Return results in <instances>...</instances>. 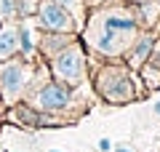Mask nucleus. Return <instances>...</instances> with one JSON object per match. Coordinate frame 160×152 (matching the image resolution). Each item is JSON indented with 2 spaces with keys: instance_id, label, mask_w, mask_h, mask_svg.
Here are the masks:
<instances>
[{
  "instance_id": "nucleus-1",
  "label": "nucleus",
  "mask_w": 160,
  "mask_h": 152,
  "mask_svg": "<svg viewBox=\"0 0 160 152\" xmlns=\"http://www.w3.org/2000/svg\"><path fill=\"white\" fill-rule=\"evenodd\" d=\"M83 43L91 45L99 56L104 59H120L126 56V51L142 32V22H139L133 6L128 3H104V6L88 8L86 24L80 29Z\"/></svg>"
},
{
  "instance_id": "nucleus-2",
  "label": "nucleus",
  "mask_w": 160,
  "mask_h": 152,
  "mask_svg": "<svg viewBox=\"0 0 160 152\" xmlns=\"http://www.w3.org/2000/svg\"><path fill=\"white\" fill-rule=\"evenodd\" d=\"M93 85H96V96H102L107 104H131L136 99V85L128 64H102L93 72Z\"/></svg>"
},
{
  "instance_id": "nucleus-3",
  "label": "nucleus",
  "mask_w": 160,
  "mask_h": 152,
  "mask_svg": "<svg viewBox=\"0 0 160 152\" xmlns=\"http://www.w3.org/2000/svg\"><path fill=\"white\" fill-rule=\"evenodd\" d=\"M48 72L51 78L67 83L69 88H80L88 80V56L83 48V40H72L67 48H62L56 56L48 59Z\"/></svg>"
},
{
  "instance_id": "nucleus-4",
  "label": "nucleus",
  "mask_w": 160,
  "mask_h": 152,
  "mask_svg": "<svg viewBox=\"0 0 160 152\" xmlns=\"http://www.w3.org/2000/svg\"><path fill=\"white\" fill-rule=\"evenodd\" d=\"M32 88H35L32 59L13 56V59L0 62V96H3L6 104H16V101H22Z\"/></svg>"
},
{
  "instance_id": "nucleus-5",
  "label": "nucleus",
  "mask_w": 160,
  "mask_h": 152,
  "mask_svg": "<svg viewBox=\"0 0 160 152\" xmlns=\"http://www.w3.org/2000/svg\"><path fill=\"white\" fill-rule=\"evenodd\" d=\"M29 104L40 112H48V115H56V112H64V109L72 104V88L67 83L56 78H48L46 83H40L38 88L29 91Z\"/></svg>"
},
{
  "instance_id": "nucleus-6",
  "label": "nucleus",
  "mask_w": 160,
  "mask_h": 152,
  "mask_svg": "<svg viewBox=\"0 0 160 152\" xmlns=\"http://www.w3.org/2000/svg\"><path fill=\"white\" fill-rule=\"evenodd\" d=\"M35 24L43 32H80L78 19L72 16V11L53 0H40L38 11H35Z\"/></svg>"
},
{
  "instance_id": "nucleus-7",
  "label": "nucleus",
  "mask_w": 160,
  "mask_h": 152,
  "mask_svg": "<svg viewBox=\"0 0 160 152\" xmlns=\"http://www.w3.org/2000/svg\"><path fill=\"white\" fill-rule=\"evenodd\" d=\"M155 43H158V35H155V32H144V29H142V32L136 35V40L131 43V48L126 51L128 69H142L144 64L149 62V53H152Z\"/></svg>"
},
{
  "instance_id": "nucleus-8",
  "label": "nucleus",
  "mask_w": 160,
  "mask_h": 152,
  "mask_svg": "<svg viewBox=\"0 0 160 152\" xmlns=\"http://www.w3.org/2000/svg\"><path fill=\"white\" fill-rule=\"evenodd\" d=\"M72 40H78V32H43V29H40V35H38V53L48 62V59L56 56L62 48H67Z\"/></svg>"
},
{
  "instance_id": "nucleus-9",
  "label": "nucleus",
  "mask_w": 160,
  "mask_h": 152,
  "mask_svg": "<svg viewBox=\"0 0 160 152\" xmlns=\"http://www.w3.org/2000/svg\"><path fill=\"white\" fill-rule=\"evenodd\" d=\"M11 118L19 120L22 125H29V128H38V125H51L48 112L35 109L29 101H16V104H13V109H11Z\"/></svg>"
},
{
  "instance_id": "nucleus-10",
  "label": "nucleus",
  "mask_w": 160,
  "mask_h": 152,
  "mask_svg": "<svg viewBox=\"0 0 160 152\" xmlns=\"http://www.w3.org/2000/svg\"><path fill=\"white\" fill-rule=\"evenodd\" d=\"M19 56V24L3 22L0 24V62Z\"/></svg>"
},
{
  "instance_id": "nucleus-11",
  "label": "nucleus",
  "mask_w": 160,
  "mask_h": 152,
  "mask_svg": "<svg viewBox=\"0 0 160 152\" xmlns=\"http://www.w3.org/2000/svg\"><path fill=\"white\" fill-rule=\"evenodd\" d=\"M38 51V43H35V35H32V27L27 24V19H24L22 24H19V56L29 59Z\"/></svg>"
},
{
  "instance_id": "nucleus-12",
  "label": "nucleus",
  "mask_w": 160,
  "mask_h": 152,
  "mask_svg": "<svg viewBox=\"0 0 160 152\" xmlns=\"http://www.w3.org/2000/svg\"><path fill=\"white\" fill-rule=\"evenodd\" d=\"M53 3H59V6L69 8L72 11V16L78 19L80 29H83V24H86V16H88V6H86V0H53Z\"/></svg>"
},
{
  "instance_id": "nucleus-13",
  "label": "nucleus",
  "mask_w": 160,
  "mask_h": 152,
  "mask_svg": "<svg viewBox=\"0 0 160 152\" xmlns=\"http://www.w3.org/2000/svg\"><path fill=\"white\" fill-rule=\"evenodd\" d=\"M19 0H0V22H19Z\"/></svg>"
},
{
  "instance_id": "nucleus-14",
  "label": "nucleus",
  "mask_w": 160,
  "mask_h": 152,
  "mask_svg": "<svg viewBox=\"0 0 160 152\" xmlns=\"http://www.w3.org/2000/svg\"><path fill=\"white\" fill-rule=\"evenodd\" d=\"M149 69H155V72H160V43H155L152 53H149V62H147Z\"/></svg>"
},
{
  "instance_id": "nucleus-15",
  "label": "nucleus",
  "mask_w": 160,
  "mask_h": 152,
  "mask_svg": "<svg viewBox=\"0 0 160 152\" xmlns=\"http://www.w3.org/2000/svg\"><path fill=\"white\" fill-rule=\"evenodd\" d=\"M99 152H112V141L109 139H99Z\"/></svg>"
},
{
  "instance_id": "nucleus-16",
  "label": "nucleus",
  "mask_w": 160,
  "mask_h": 152,
  "mask_svg": "<svg viewBox=\"0 0 160 152\" xmlns=\"http://www.w3.org/2000/svg\"><path fill=\"white\" fill-rule=\"evenodd\" d=\"M104 3H112V0H86L88 8H96V6H104Z\"/></svg>"
},
{
  "instance_id": "nucleus-17",
  "label": "nucleus",
  "mask_w": 160,
  "mask_h": 152,
  "mask_svg": "<svg viewBox=\"0 0 160 152\" xmlns=\"http://www.w3.org/2000/svg\"><path fill=\"white\" fill-rule=\"evenodd\" d=\"M112 152H133V149H131V147H120L118 144V147H112Z\"/></svg>"
},
{
  "instance_id": "nucleus-18",
  "label": "nucleus",
  "mask_w": 160,
  "mask_h": 152,
  "mask_svg": "<svg viewBox=\"0 0 160 152\" xmlns=\"http://www.w3.org/2000/svg\"><path fill=\"white\" fill-rule=\"evenodd\" d=\"M123 3H128V6H139V3H144V0H123Z\"/></svg>"
},
{
  "instance_id": "nucleus-19",
  "label": "nucleus",
  "mask_w": 160,
  "mask_h": 152,
  "mask_svg": "<svg viewBox=\"0 0 160 152\" xmlns=\"http://www.w3.org/2000/svg\"><path fill=\"white\" fill-rule=\"evenodd\" d=\"M155 115L160 118V101H155Z\"/></svg>"
},
{
  "instance_id": "nucleus-20",
  "label": "nucleus",
  "mask_w": 160,
  "mask_h": 152,
  "mask_svg": "<svg viewBox=\"0 0 160 152\" xmlns=\"http://www.w3.org/2000/svg\"><path fill=\"white\" fill-rule=\"evenodd\" d=\"M48 152H59V149H48Z\"/></svg>"
},
{
  "instance_id": "nucleus-21",
  "label": "nucleus",
  "mask_w": 160,
  "mask_h": 152,
  "mask_svg": "<svg viewBox=\"0 0 160 152\" xmlns=\"http://www.w3.org/2000/svg\"><path fill=\"white\" fill-rule=\"evenodd\" d=\"M0 24H3V22H0Z\"/></svg>"
}]
</instances>
